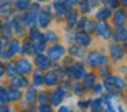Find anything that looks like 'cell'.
Segmentation results:
<instances>
[{
  "label": "cell",
  "instance_id": "6da1fadb",
  "mask_svg": "<svg viewBox=\"0 0 127 112\" xmlns=\"http://www.w3.org/2000/svg\"><path fill=\"white\" fill-rule=\"evenodd\" d=\"M32 71V63L28 59H21L17 62V73L19 74H29Z\"/></svg>",
  "mask_w": 127,
  "mask_h": 112
},
{
  "label": "cell",
  "instance_id": "7a4b0ae2",
  "mask_svg": "<svg viewBox=\"0 0 127 112\" xmlns=\"http://www.w3.org/2000/svg\"><path fill=\"white\" fill-rule=\"evenodd\" d=\"M64 53V48L62 45H56V46H52V48L48 49V55H49L51 59H59L62 55Z\"/></svg>",
  "mask_w": 127,
  "mask_h": 112
},
{
  "label": "cell",
  "instance_id": "3957f363",
  "mask_svg": "<svg viewBox=\"0 0 127 112\" xmlns=\"http://www.w3.org/2000/svg\"><path fill=\"white\" fill-rule=\"evenodd\" d=\"M36 64L38 66L40 70H47V68L49 67V59L42 56V55H40V56L36 57Z\"/></svg>",
  "mask_w": 127,
  "mask_h": 112
},
{
  "label": "cell",
  "instance_id": "277c9868",
  "mask_svg": "<svg viewBox=\"0 0 127 112\" xmlns=\"http://www.w3.org/2000/svg\"><path fill=\"white\" fill-rule=\"evenodd\" d=\"M56 81H58V76H56L55 73H47V74L44 75V82L48 85V86H52V85H55Z\"/></svg>",
  "mask_w": 127,
  "mask_h": 112
},
{
  "label": "cell",
  "instance_id": "5b68a950",
  "mask_svg": "<svg viewBox=\"0 0 127 112\" xmlns=\"http://www.w3.org/2000/svg\"><path fill=\"white\" fill-rule=\"evenodd\" d=\"M63 97H64L63 90H62L60 87H59V89H56V92H53V94H52V101H53V104H55V105H59Z\"/></svg>",
  "mask_w": 127,
  "mask_h": 112
},
{
  "label": "cell",
  "instance_id": "8992f818",
  "mask_svg": "<svg viewBox=\"0 0 127 112\" xmlns=\"http://www.w3.org/2000/svg\"><path fill=\"white\" fill-rule=\"evenodd\" d=\"M26 101H28V104H33L36 101V89L34 87H29L28 93H26Z\"/></svg>",
  "mask_w": 127,
  "mask_h": 112
},
{
  "label": "cell",
  "instance_id": "52a82bcc",
  "mask_svg": "<svg viewBox=\"0 0 127 112\" xmlns=\"http://www.w3.org/2000/svg\"><path fill=\"white\" fill-rule=\"evenodd\" d=\"M49 21H51V18H49V15H48V14H44V12L40 14L38 23H40V26H41V27H45L48 23H49Z\"/></svg>",
  "mask_w": 127,
  "mask_h": 112
},
{
  "label": "cell",
  "instance_id": "ba28073f",
  "mask_svg": "<svg viewBox=\"0 0 127 112\" xmlns=\"http://www.w3.org/2000/svg\"><path fill=\"white\" fill-rule=\"evenodd\" d=\"M33 82H34V85H41L42 82H44V75L41 74V71H34Z\"/></svg>",
  "mask_w": 127,
  "mask_h": 112
},
{
  "label": "cell",
  "instance_id": "9c48e42d",
  "mask_svg": "<svg viewBox=\"0 0 127 112\" xmlns=\"http://www.w3.org/2000/svg\"><path fill=\"white\" fill-rule=\"evenodd\" d=\"M8 53H11V55H14L15 52H18V49H19V42L18 41H15V40H12L11 42L8 44Z\"/></svg>",
  "mask_w": 127,
  "mask_h": 112
},
{
  "label": "cell",
  "instance_id": "30bf717a",
  "mask_svg": "<svg viewBox=\"0 0 127 112\" xmlns=\"http://www.w3.org/2000/svg\"><path fill=\"white\" fill-rule=\"evenodd\" d=\"M8 97H10V100L15 101L21 97V92L18 89H10L8 90Z\"/></svg>",
  "mask_w": 127,
  "mask_h": 112
},
{
  "label": "cell",
  "instance_id": "8fae6325",
  "mask_svg": "<svg viewBox=\"0 0 127 112\" xmlns=\"http://www.w3.org/2000/svg\"><path fill=\"white\" fill-rule=\"evenodd\" d=\"M8 100H10V97H8V90L0 89V104H6Z\"/></svg>",
  "mask_w": 127,
  "mask_h": 112
},
{
  "label": "cell",
  "instance_id": "7c38bea8",
  "mask_svg": "<svg viewBox=\"0 0 127 112\" xmlns=\"http://www.w3.org/2000/svg\"><path fill=\"white\" fill-rule=\"evenodd\" d=\"M6 71L10 74V75H14L17 73V63H8L6 67Z\"/></svg>",
  "mask_w": 127,
  "mask_h": 112
},
{
  "label": "cell",
  "instance_id": "4fadbf2b",
  "mask_svg": "<svg viewBox=\"0 0 127 112\" xmlns=\"http://www.w3.org/2000/svg\"><path fill=\"white\" fill-rule=\"evenodd\" d=\"M23 22L28 25H33L34 22H36V15H33V14H29V15H25L23 16Z\"/></svg>",
  "mask_w": 127,
  "mask_h": 112
},
{
  "label": "cell",
  "instance_id": "5bb4252c",
  "mask_svg": "<svg viewBox=\"0 0 127 112\" xmlns=\"http://www.w3.org/2000/svg\"><path fill=\"white\" fill-rule=\"evenodd\" d=\"M26 5H28V1H26V0H18L15 8H17V10H23V8H26Z\"/></svg>",
  "mask_w": 127,
  "mask_h": 112
},
{
  "label": "cell",
  "instance_id": "9a60e30c",
  "mask_svg": "<svg viewBox=\"0 0 127 112\" xmlns=\"http://www.w3.org/2000/svg\"><path fill=\"white\" fill-rule=\"evenodd\" d=\"M77 40L79 41V42H82V44H88L89 42V37H86L85 34H77Z\"/></svg>",
  "mask_w": 127,
  "mask_h": 112
},
{
  "label": "cell",
  "instance_id": "2e32d148",
  "mask_svg": "<svg viewBox=\"0 0 127 112\" xmlns=\"http://www.w3.org/2000/svg\"><path fill=\"white\" fill-rule=\"evenodd\" d=\"M42 93H44V92H42ZM42 93H41V96H40V103L42 104V101H45V104H47V100H48V96H47V94H42Z\"/></svg>",
  "mask_w": 127,
  "mask_h": 112
},
{
  "label": "cell",
  "instance_id": "e0dca14e",
  "mask_svg": "<svg viewBox=\"0 0 127 112\" xmlns=\"http://www.w3.org/2000/svg\"><path fill=\"white\" fill-rule=\"evenodd\" d=\"M40 111H51V108H49V107H47V105H41V107H40Z\"/></svg>",
  "mask_w": 127,
  "mask_h": 112
},
{
  "label": "cell",
  "instance_id": "ac0fdd59",
  "mask_svg": "<svg viewBox=\"0 0 127 112\" xmlns=\"http://www.w3.org/2000/svg\"><path fill=\"white\" fill-rule=\"evenodd\" d=\"M4 67H3V64H1V63H0V75H3V73H4Z\"/></svg>",
  "mask_w": 127,
  "mask_h": 112
},
{
  "label": "cell",
  "instance_id": "d6986e66",
  "mask_svg": "<svg viewBox=\"0 0 127 112\" xmlns=\"http://www.w3.org/2000/svg\"><path fill=\"white\" fill-rule=\"evenodd\" d=\"M0 32H1V22H0Z\"/></svg>",
  "mask_w": 127,
  "mask_h": 112
},
{
  "label": "cell",
  "instance_id": "ffe728a7",
  "mask_svg": "<svg viewBox=\"0 0 127 112\" xmlns=\"http://www.w3.org/2000/svg\"><path fill=\"white\" fill-rule=\"evenodd\" d=\"M0 52H1V44H0Z\"/></svg>",
  "mask_w": 127,
  "mask_h": 112
},
{
  "label": "cell",
  "instance_id": "44dd1931",
  "mask_svg": "<svg viewBox=\"0 0 127 112\" xmlns=\"http://www.w3.org/2000/svg\"><path fill=\"white\" fill-rule=\"evenodd\" d=\"M40 1H42V0H40Z\"/></svg>",
  "mask_w": 127,
  "mask_h": 112
}]
</instances>
